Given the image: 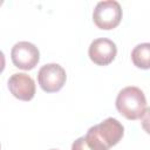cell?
Listing matches in <instances>:
<instances>
[{"label": "cell", "mask_w": 150, "mask_h": 150, "mask_svg": "<svg viewBox=\"0 0 150 150\" xmlns=\"http://www.w3.org/2000/svg\"><path fill=\"white\" fill-rule=\"evenodd\" d=\"M5 66H6V59H5V54H4V53L0 50V74L4 71Z\"/></svg>", "instance_id": "30bf717a"}, {"label": "cell", "mask_w": 150, "mask_h": 150, "mask_svg": "<svg viewBox=\"0 0 150 150\" xmlns=\"http://www.w3.org/2000/svg\"><path fill=\"white\" fill-rule=\"evenodd\" d=\"M8 89L14 97L21 101H30L35 95V82L25 73H15L8 79Z\"/></svg>", "instance_id": "52a82bcc"}, {"label": "cell", "mask_w": 150, "mask_h": 150, "mask_svg": "<svg viewBox=\"0 0 150 150\" xmlns=\"http://www.w3.org/2000/svg\"><path fill=\"white\" fill-rule=\"evenodd\" d=\"M124 135V127L116 118L108 117L101 123L89 128L84 137L93 150H109L116 145Z\"/></svg>", "instance_id": "6da1fadb"}, {"label": "cell", "mask_w": 150, "mask_h": 150, "mask_svg": "<svg viewBox=\"0 0 150 150\" xmlns=\"http://www.w3.org/2000/svg\"><path fill=\"white\" fill-rule=\"evenodd\" d=\"M50 150H57V149H50Z\"/></svg>", "instance_id": "8fae6325"}, {"label": "cell", "mask_w": 150, "mask_h": 150, "mask_svg": "<svg viewBox=\"0 0 150 150\" xmlns=\"http://www.w3.org/2000/svg\"><path fill=\"white\" fill-rule=\"evenodd\" d=\"M67 75L62 66L57 63H48L40 68L38 73V82L46 93L59 91L66 83Z\"/></svg>", "instance_id": "277c9868"}, {"label": "cell", "mask_w": 150, "mask_h": 150, "mask_svg": "<svg viewBox=\"0 0 150 150\" xmlns=\"http://www.w3.org/2000/svg\"><path fill=\"white\" fill-rule=\"evenodd\" d=\"M12 62L16 68L23 70L33 69L40 61V52L35 45L28 41L16 42L11 52Z\"/></svg>", "instance_id": "5b68a950"}, {"label": "cell", "mask_w": 150, "mask_h": 150, "mask_svg": "<svg viewBox=\"0 0 150 150\" xmlns=\"http://www.w3.org/2000/svg\"><path fill=\"white\" fill-rule=\"evenodd\" d=\"M71 150H93L86 142L84 137H79L76 141H74V143L71 144Z\"/></svg>", "instance_id": "9c48e42d"}, {"label": "cell", "mask_w": 150, "mask_h": 150, "mask_svg": "<svg viewBox=\"0 0 150 150\" xmlns=\"http://www.w3.org/2000/svg\"><path fill=\"white\" fill-rule=\"evenodd\" d=\"M94 23L100 29H112L122 20L121 5L115 0H104L97 2L93 12Z\"/></svg>", "instance_id": "3957f363"}, {"label": "cell", "mask_w": 150, "mask_h": 150, "mask_svg": "<svg viewBox=\"0 0 150 150\" xmlns=\"http://www.w3.org/2000/svg\"><path fill=\"white\" fill-rule=\"evenodd\" d=\"M117 111L127 120H139L148 111L146 98L144 93L138 87H125L123 88L115 102Z\"/></svg>", "instance_id": "7a4b0ae2"}, {"label": "cell", "mask_w": 150, "mask_h": 150, "mask_svg": "<svg viewBox=\"0 0 150 150\" xmlns=\"http://www.w3.org/2000/svg\"><path fill=\"white\" fill-rule=\"evenodd\" d=\"M132 63L141 69H149L150 67V45L148 42L137 45L131 52Z\"/></svg>", "instance_id": "ba28073f"}, {"label": "cell", "mask_w": 150, "mask_h": 150, "mask_svg": "<svg viewBox=\"0 0 150 150\" xmlns=\"http://www.w3.org/2000/svg\"><path fill=\"white\" fill-rule=\"evenodd\" d=\"M0 150H1V145H0Z\"/></svg>", "instance_id": "7c38bea8"}, {"label": "cell", "mask_w": 150, "mask_h": 150, "mask_svg": "<svg viewBox=\"0 0 150 150\" xmlns=\"http://www.w3.org/2000/svg\"><path fill=\"white\" fill-rule=\"evenodd\" d=\"M117 54V47L114 41L107 38L95 39L88 49L90 60L97 66H108L114 61Z\"/></svg>", "instance_id": "8992f818"}]
</instances>
